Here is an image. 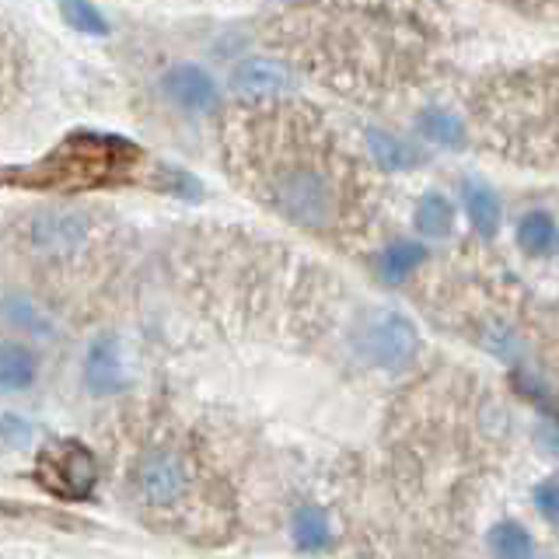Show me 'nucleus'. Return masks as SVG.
Listing matches in <instances>:
<instances>
[{
	"instance_id": "6ab92c4d",
	"label": "nucleus",
	"mask_w": 559,
	"mask_h": 559,
	"mask_svg": "<svg viewBox=\"0 0 559 559\" xmlns=\"http://www.w3.org/2000/svg\"><path fill=\"white\" fill-rule=\"evenodd\" d=\"M17 87H22V52H17L11 35L0 28V112L11 105Z\"/></svg>"
},
{
	"instance_id": "6e6552de",
	"label": "nucleus",
	"mask_w": 559,
	"mask_h": 559,
	"mask_svg": "<svg viewBox=\"0 0 559 559\" xmlns=\"http://www.w3.org/2000/svg\"><path fill=\"white\" fill-rule=\"evenodd\" d=\"M231 84L245 98H276V95H287L294 87V74L280 60L252 57L235 70Z\"/></svg>"
},
{
	"instance_id": "dca6fc26",
	"label": "nucleus",
	"mask_w": 559,
	"mask_h": 559,
	"mask_svg": "<svg viewBox=\"0 0 559 559\" xmlns=\"http://www.w3.org/2000/svg\"><path fill=\"white\" fill-rule=\"evenodd\" d=\"M424 259H427L424 245H416V241H395L381 255V273H384V280H392V284H402L406 276H413V270L424 266Z\"/></svg>"
},
{
	"instance_id": "f03ea898",
	"label": "nucleus",
	"mask_w": 559,
	"mask_h": 559,
	"mask_svg": "<svg viewBox=\"0 0 559 559\" xmlns=\"http://www.w3.org/2000/svg\"><path fill=\"white\" fill-rule=\"evenodd\" d=\"M130 497L151 524L179 538H224L231 493L210 451L179 424H151L127 459Z\"/></svg>"
},
{
	"instance_id": "20e7f679",
	"label": "nucleus",
	"mask_w": 559,
	"mask_h": 559,
	"mask_svg": "<svg viewBox=\"0 0 559 559\" xmlns=\"http://www.w3.org/2000/svg\"><path fill=\"white\" fill-rule=\"evenodd\" d=\"M140 165H144V151L133 147L130 140L109 133H70L43 162L14 175V182H22L25 189L70 197V192L133 182Z\"/></svg>"
},
{
	"instance_id": "1a4fd4ad",
	"label": "nucleus",
	"mask_w": 559,
	"mask_h": 559,
	"mask_svg": "<svg viewBox=\"0 0 559 559\" xmlns=\"http://www.w3.org/2000/svg\"><path fill=\"white\" fill-rule=\"evenodd\" d=\"M84 381L95 395H112L122 389V360L112 336H102L84 360Z\"/></svg>"
},
{
	"instance_id": "412c9836",
	"label": "nucleus",
	"mask_w": 559,
	"mask_h": 559,
	"mask_svg": "<svg viewBox=\"0 0 559 559\" xmlns=\"http://www.w3.org/2000/svg\"><path fill=\"white\" fill-rule=\"evenodd\" d=\"M535 507H538L542 518L559 528V483H542L535 489Z\"/></svg>"
},
{
	"instance_id": "39448f33",
	"label": "nucleus",
	"mask_w": 559,
	"mask_h": 559,
	"mask_svg": "<svg viewBox=\"0 0 559 559\" xmlns=\"http://www.w3.org/2000/svg\"><path fill=\"white\" fill-rule=\"evenodd\" d=\"M98 459L92 448H84L74 437H60L39 451L35 459V479L60 500H87L98 486Z\"/></svg>"
},
{
	"instance_id": "7ed1b4c3",
	"label": "nucleus",
	"mask_w": 559,
	"mask_h": 559,
	"mask_svg": "<svg viewBox=\"0 0 559 559\" xmlns=\"http://www.w3.org/2000/svg\"><path fill=\"white\" fill-rule=\"evenodd\" d=\"M14 255L46 284H70L78 273H87L105 255L109 224L95 210L84 206H35L25 210L11 227Z\"/></svg>"
},
{
	"instance_id": "4be33fe9",
	"label": "nucleus",
	"mask_w": 559,
	"mask_h": 559,
	"mask_svg": "<svg viewBox=\"0 0 559 559\" xmlns=\"http://www.w3.org/2000/svg\"><path fill=\"white\" fill-rule=\"evenodd\" d=\"M4 433H8L11 444H25L28 441V427H14V416L4 419Z\"/></svg>"
},
{
	"instance_id": "f3484780",
	"label": "nucleus",
	"mask_w": 559,
	"mask_h": 559,
	"mask_svg": "<svg viewBox=\"0 0 559 559\" xmlns=\"http://www.w3.org/2000/svg\"><path fill=\"white\" fill-rule=\"evenodd\" d=\"M419 130H424L427 140H433V144H441V147H462L468 136L465 122L448 109H427L419 116Z\"/></svg>"
},
{
	"instance_id": "0eeeda50",
	"label": "nucleus",
	"mask_w": 559,
	"mask_h": 559,
	"mask_svg": "<svg viewBox=\"0 0 559 559\" xmlns=\"http://www.w3.org/2000/svg\"><path fill=\"white\" fill-rule=\"evenodd\" d=\"M165 95L179 105V109L206 116V112H214V105H217V84L203 67L182 63L165 74Z\"/></svg>"
},
{
	"instance_id": "2eb2a0df",
	"label": "nucleus",
	"mask_w": 559,
	"mask_h": 559,
	"mask_svg": "<svg viewBox=\"0 0 559 559\" xmlns=\"http://www.w3.org/2000/svg\"><path fill=\"white\" fill-rule=\"evenodd\" d=\"M416 227L427 238L451 235V227H454V206H451V200H444L441 192H427V197L416 203Z\"/></svg>"
},
{
	"instance_id": "9d476101",
	"label": "nucleus",
	"mask_w": 559,
	"mask_h": 559,
	"mask_svg": "<svg viewBox=\"0 0 559 559\" xmlns=\"http://www.w3.org/2000/svg\"><path fill=\"white\" fill-rule=\"evenodd\" d=\"M462 200H465V214L472 221V227L483 235V238H493L497 227H500V200L497 192L489 189L479 179H465L462 182Z\"/></svg>"
},
{
	"instance_id": "4468645a",
	"label": "nucleus",
	"mask_w": 559,
	"mask_h": 559,
	"mask_svg": "<svg viewBox=\"0 0 559 559\" xmlns=\"http://www.w3.org/2000/svg\"><path fill=\"white\" fill-rule=\"evenodd\" d=\"M489 549L497 556H507V559H528L535 556V542L528 535V528L518 521H497L493 528H489Z\"/></svg>"
},
{
	"instance_id": "a211bd4d",
	"label": "nucleus",
	"mask_w": 559,
	"mask_h": 559,
	"mask_svg": "<svg viewBox=\"0 0 559 559\" xmlns=\"http://www.w3.org/2000/svg\"><path fill=\"white\" fill-rule=\"evenodd\" d=\"M294 538H297V546H301V549H322L325 546V542H329V518H325L322 507H314V503L297 507Z\"/></svg>"
},
{
	"instance_id": "9b49d317",
	"label": "nucleus",
	"mask_w": 559,
	"mask_h": 559,
	"mask_svg": "<svg viewBox=\"0 0 559 559\" xmlns=\"http://www.w3.org/2000/svg\"><path fill=\"white\" fill-rule=\"evenodd\" d=\"M518 249L528 252V255H552L559 249V224L552 221V214L546 210H528L521 221H518Z\"/></svg>"
},
{
	"instance_id": "423d86ee",
	"label": "nucleus",
	"mask_w": 559,
	"mask_h": 559,
	"mask_svg": "<svg viewBox=\"0 0 559 559\" xmlns=\"http://www.w3.org/2000/svg\"><path fill=\"white\" fill-rule=\"evenodd\" d=\"M360 354L381 371H402L419 357V329L399 311H378L360 332Z\"/></svg>"
},
{
	"instance_id": "f257e3e1",
	"label": "nucleus",
	"mask_w": 559,
	"mask_h": 559,
	"mask_svg": "<svg viewBox=\"0 0 559 559\" xmlns=\"http://www.w3.org/2000/svg\"><path fill=\"white\" fill-rule=\"evenodd\" d=\"M231 179L314 238H346L367 214V179L329 122L284 95L249 98L224 122Z\"/></svg>"
},
{
	"instance_id": "ddd939ff",
	"label": "nucleus",
	"mask_w": 559,
	"mask_h": 559,
	"mask_svg": "<svg viewBox=\"0 0 559 559\" xmlns=\"http://www.w3.org/2000/svg\"><path fill=\"white\" fill-rule=\"evenodd\" d=\"M367 151H371L374 165L381 171H409L424 162V154L413 151V144H406V140H399L384 130H367Z\"/></svg>"
},
{
	"instance_id": "aec40b11",
	"label": "nucleus",
	"mask_w": 559,
	"mask_h": 559,
	"mask_svg": "<svg viewBox=\"0 0 559 559\" xmlns=\"http://www.w3.org/2000/svg\"><path fill=\"white\" fill-rule=\"evenodd\" d=\"M60 11H63V22L74 32H84V35L109 32V22H105V14L92 4V0H63Z\"/></svg>"
},
{
	"instance_id": "f8f14e48",
	"label": "nucleus",
	"mask_w": 559,
	"mask_h": 559,
	"mask_svg": "<svg viewBox=\"0 0 559 559\" xmlns=\"http://www.w3.org/2000/svg\"><path fill=\"white\" fill-rule=\"evenodd\" d=\"M35 374H39V360H35V354L25 343H14V340L0 343V389L22 392L35 381Z\"/></svg>"
}]
</instances>
